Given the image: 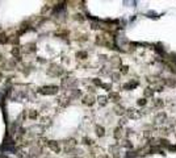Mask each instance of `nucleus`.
Instances as JSON below:
<instances>
[{
    "mask_svg": "<svg viewBox=\"0 0 176 158\" xmlns=\"http://www.w3.org/2000/svg\"><path fill=\"white\" fill-rule=\"evenodd\" d=\"M76 58H79V59H87L88 58V53L85 52V50H79V52L76 53Z\"/></svg>",
    "mask_w": 176,
    "mask_h": 158,
    "instance_id": "nucleus-27",
    "label": "nucleus"
},
{
    "mask_svg": "<svg viewBox=\"0 0 176 158\" xmlns=\"http://www.w3.org/2000/svg\"><path fill=\"white\" fill-rule=\"evenodd\" d=\"M97 103L100 107H105L108 103H109V99H108L107 95H99L97 96Z\"/></svg>",
    "mask_w": 176,
    "mask_h": 158,
    "instance_id": "nucleus-21",
    "label": "nucleus"
},
{
    "mask_svg": "<svg viewBox=\"0 0 176 158\" xmlns=\"http://www.w3.org/2000/svg\"><path fill=\"white\" fill-rule=\"evenodd\" d=\"M96 102H97V99H96L93 95H91V94H87V95H84L83 98H82V103H83L84 106H87V107H92Z\"/></svg>",
    "mask_w": 176,
    "mask_h": 158,
    "instance_id": "nucleus-10",
    "label": "nucleus"
},
{
    "mask_svg": "<svg viewBox=\"0 0 176 158\" xmlns=\"http://www.w3.org/2000/svg\"><path fill=\"white\" fill-rule=\"evenodd\" d=\"M126 109L128 108H125V107L121 106V104H116L114 108H113V113L117 115V116H120V117H124V116H126Z\"/></svg>",
    "mask_w": 176,
    "mask_h": 158,
    "instance_id": "nucleus-13",
    "label": "nucleus"
},
{
    "mask_svg": "<svg viewBox=\"0 0 176 158\" xmlns=\"http://www.w3.org/2000/svg\"><path fill=\"white\" fill-rule=\"evenodd\" d=\"M29 117L32 118V120L37 118V117H38V112H37V111H34V109H30V111H29Z\"/></svg>",
    "mask_w": 176,
    "mask_h": 158,
    "instance_id": "nucleus-35",
    "label": "nucleus"
},
{
    "mask_svg": "<svg viewBox=\"0 0 176 158\" xmlns=\"http://www.w3.org/2000/svg\"><path fill=\"white\" fill-rule=\"evenodd\" d=\"M113 138L117 140V141H121V140L125 138V128L117 125L116 128L113 129Z\"/></svg>",
    "mask_w": 176,
    "mask_h": 158,
    "instance_id": "nucleus-8",
    "label": "nucleus"
},
{
    "mask_svg": "<svg viewBox=\"0 0 176 158\" xmlns=\"http://www.w3.org/2000/svg\"><path fill=\"white\" fill-rule=\"evenodd\" d=\"M70 158H82V157H79V156H76V157H70Z\"/></svg>",
    "mask_w": 176,
    "mask_h": 158,
    "instance_id": "nucleus-37",
    "label": "nucleus"
},
{
    "mask_svg": "<svg viewBox=\"0 0 176 158\" xmlns=\"http://www.w3.org/2000/svg\"><path fill=\"white\" fill-rule=\"evenodd\" d=\"M76 84H78V79H75V78H63L62 83H60V86L63 88H71V90Z\"/></svg>",
    "mask_w": 176,
    "mask_h": 158,
    "instance_id": "nucleus-9",
    "label": "nucleus"
},
{
    "mask_svg": "<svg viewBox=\"0 0 176 158\" xmlns=\"http://www.w3.org/2000/svg\"><path fill=\"white\" fill-rule=\"evenodd\" d=\"M160 83L164 87L168 88H176V78L175 77H160Z\"/></svg>",
    "mask_w": 176,
    "mask_h": 158,
    "instance_id": "nucleus-4",
    "label": "nucleus"
},
{
    "mask_svg": "<svg viewBox=\"0 0 176 158\" xmlns=\"http://www.w3.org/2000/svg\"><path fill=\"white\" fill-rule=\"evenodd\" d=\"M168 113L166 112V111H158V112L154 113V121L153 123L158 125L159 124V127L160 125H166L168 123Z\"/></svg>",
    "mask_w": 176,
    "mask_h": 158,
    "instance_id": "nucleus-1",
    "label": "nucleus"
},
{
    "mask_svg": "<svg viewBox=\"0 0 176 158\" xmlns=\"http://www.w3.org/2000/svg\"><path fill=\"white\" fill-rule=\"evenodd\" d=\"M131 134H135V131H134V129H130V128H126V129H125V138H129Z\"/></svg>",
    "mask_w": 176,
    "mask_h": 158,
    "instance_id": "nucleus-31",
    "label": "nucleus"
},
{
    "mask_svg": "<svg viewBox=\"0 0 176 158\" xmlns=\"http://www.w3.org/2000/svg\"><path fill=\"white\" fill-rule=\"evenodd\" d=\"M118 144H120L121 148H125V149H128V150H131L133 148H134V144L130 141V138H124V140H121Z\"/></svg>",
    "mask_w": 176,
    "mask_h": 158,
    "instance_id": "nucleus-15",
    "label": "nucleus"
},
{
    "mask_svg": "<svg viewBox=\"0 0 176 158\" xmlns=\"http://www.w3.org/2000/svg\"><path fill=\"white\" fill-rule=\"evenodd\" d=\"M118 71H120L121 75H126V74H129V66L128 65H122V66L118 69Z\"/></svg>",
    "mask_w": 176,
    "mask_h": 158,
    "instance_id": "nucleus-29",
    "label": "nucleus"
},
{
    "mask_svg": "<svg viewBox=\"0 0 176 158\" xmlns=\"http://www.w3.org/2000/svg\"><path fill=\"white\" fill-rule=\"evenodd\" d=\"M82 142H83L84 145H87V146H93L95 145V140L91 138V137H83Z\"/></svg>",
    "mask_w": 176,
    "mask_h": 158,
    "instance_id": "nucleus-28",
    "label": "nucleus"
},
{
    "mask_svg": "<svg viewBox=\"0 0 176 158\" xmlns=\"http://www.w3.org/2000/svg\"><path fill=\"white\" fill-rule=\"evenodd\" d=\"M154 91H155V94H162V92H164V90H166V87H164L162 83H158L155 86H153Z\"/></svg>",
    "mask_w": 176,
    "mask_h": 158,
    "instance_id": "nucleus-25",
    "label": "nucleus"
},
{
    "mask_svg": "<svg viewBox=\"0 0 176 158\" xmlns=\"http://www.w3.org/2000/svg\"><path fill=\"white\" fill-rule=\"evenodd\" d=\"M0 79H2V73H0Z\"/></svg>",
    "mask_w": 176,
    "mask_h": 158,
    "instance_id": "nucleus-39",
    "label": "nucleus"
},
{
    "mask_svg": "<svg viewBox=\"0 0 176 158\" xmlns=\"http://www.w3.org/2000/svg\"><path fill=\"white\" fill-rule=\"evenodd\" d=\"M164 66L167 67V70L170 71L172 75H175V77H176V65L175 63L168 62V61H164Z\"/></svg>",
    "mask_w": 176,
    "mask_h": 158,
    "instance_id": "nucleus-19",
    "label": "nucleus"
},
{
    "mask_svg": "<svg viewBox=\"0 0 176 158\" xmlns=\"http://www.w3.org/2000/svg\"><path fill=\"white\" fill-rule=\"evenodd\" d=\"M48 146H49V148L53 150L54 153H59V152H60V146H59V144L57 142V141H53V140H49V141H48Z\"/></svg>",
    "mask_w": 176,
    "mask_h": 158,
    "instance_id": "nucleus-16",
    "label": "nucleus"
},
{
    "mask_svg": "<svg viewBox=\"0 0 176 158\" xmlns=\"http://www.w3.org/2000/svg\"><path fill=\"white\" fill-rule=\"evenodd\" d=\"M135 103H137V106H138V107H141V108L143 109V108H146V107H147V104H149V100L142 96V98H138Z\"/></svg>",
    "mask_w": 176,
    "mask_h": 158,
    "instance_id": "nucleus-22",
    "label": "nucleus"
},
{
    "mask_svg": "<svg viewBox=\"0 0 176 158\" xmlns=\"http://www.w3.org/2000/svg\"><path fill=\"white\" fill-rule=\"evenodd\" d=\"M59 91L58 86H45V87L38 88V94L42 95H55Z\"/></svg>",
    "mask_w": 176,
    "mask_h": 158,
    "instance_id": "nucleus-3",
    "label": "nucleus"
},
{
    "mask_svg": "<svg viewBox=\"0 0 176 158\" xmlns=\"http://www.w3.org/2000/svg\"><path fill=\"white\" fill-rule=\"evenodd\" d=\"M95 133H96V136H97L99 138L104 137V136L107 134V132H105V128H104L103 125H96V127H95Z\"/></svg>",
    "mask_w": 176,
    "mask_h": 158,
    "instance_id": "nucleus-18",
    "label": "nucleus"
},
{
    "mask_svg": "<svg viewBox=\"0 0 176 158\" xmlns=\"http://www.w3.org/2000/svg\"><path fill=\"white\" fill-rule=\"evenodd\" d=\"M122 75L120 74V71H112V74H110V79H112L113 82H120V79Z\"/></svg>",
    "mask_w": 176,
    "mask_h": 158,
    "instance_id": "nucleus-26",
    "label": "nucleus"
},
{
    "mask_svg": "<svg viewBox=\"0 0 176 158\" xmlns=\"http://www.w3.org/2000/svg\"><path fill=\"white\" fill-rule=\"evenodd\" d=\"M64 150H69V149H73V148H76V140L74 138H70V140H66L64 141Z\"/></svg>",
    "mask_w": 176,
    "mask_h": 158,
    "instance_id": "nucleus-20",
    "label": "nucleus"
},
{
    "mask_svg": "<svg viewBox=\"0 0 176 158\" xmlns=\"http://www.w3.org/2000/svg\"><path fill=\"white\" fill-rule=\"evenodd\" d=\"M139 86V81L137 78H134V79H130V81H128L126 83H124L122 84V90H125V91H131V90H134V88H137Z\"/></svg>",
    "mask_w": 176,
    "mask_h": 158,
    "instance_id": "nucleus-7",
    "label": "nucleus"
},
{
    "mask_svg": "<svg viewBox=\"0 0 176 158\" xmlns=\"http://www.w3.org/2000/svg\"><path fill=\"white\" fill-rule=\"evenodd\" d=\"M101 87H103V88H105L107 91H109V92L112 91V84H110V83H104V84L101 86Z\"/></svg>",
    "mask_w": 176,
    "mask_h": 158,
    "instance_id": "nucleus-36",
    "label": "nucleus"
},
{
    "mask_svg": "<svg viewBox=\"0 0 176 158\" xmlns=\"http://www.w3.org/2000/svg\"><path fill=\"white\" fill-rule=\"evenodd\" d=\"M69 98H70L71 100H75V99H79V98H83V92H82V90H79V88H73V90H70Z\"/></svg>",
    "mask_w": 176,
    "mask_h": 158,
    "instance_id": "nucleus-14",
    "label": "nucleus"
},
{
    "mask_svg": "<svg viewBox=\"0 0 176 158\" xmlns=\"http://www.w3.org/2000/svg\"><path fill=\"white\" fill-rule=\"evenodd\" d=\"M143 116L142 109H135V108H128L126 109V117L133 118V120H138Z\"/></svg>",
    "mask_w": 176,
    "mask_h": 158,
    "instance_id": "nucleus-5",
    "label": "nucleus"
},
{
    "mask_svg": "<svg viewBox=\"0 0 176 158\" xmlns=\"http://www.w3.org/2000/svg\"><path fill=\"white\" fill-rule=\"evenodd\" d=\"M74 19H75V20H78L79 23H83V21L85 20V17H84L83 15H82V13H75V15H74Z\"/></svg>",
    "mask_w": 176,
    "mask_h": 158,
    "instance_id": "nucleus-33",
    "label": "nucleus"
},
{
    "mask_svg": "<svg viewBox=\"0 0 176 158\" xmlns=\"http://www.w3.org/2000/svg\"><path fill=\"white\" fill-rule=\"evenodd\" d=\"M2 61H3V57H2V54H0V62H2Z\"/></svg>",
    "mask_w": 176,
    "mask_h": 158,
    "instance_id": "nucleus-38",
    "label": "nucleus"
},
{
    "mask_svg": "<svg viewBox=\"0 0 176 158\" xmlns=\"http://www.w3.org/2000/svg\"><path fill=\"white\" fill-rule=\"evenodd\" d=\"M164 107H166V100L162 98H156L151 102V109H156V112L158 111H162Z\"/></svg>",
    "mask_w": 176,
    "mask_h": 158,
    "instance_id": "nucleus-6",
    "label": "nucleus"
},
{
    "mask_svg": "<svg viewBox=\"0 0 176 158\" xmlns=\"http://www.w3.org/2000/svg\"><path fill=\"white\" fill-rule=\"evenodd\" d=\"M36 50V44H33V42H30V44H26L24 46V52L25 53H33Z\"/></svg>",
    "mask_w": 176,
    "mask_h": 158,
    "instance_id": "nucleus-24",
    "label": "nucleus"
},
{
    "mask_svg": "<svg viewBox=\"0 0 176 158\" xmlns=\"http://www.w3.org/2000/svg\"><path fill=\"white\" fill-rule=\"evenodd\" d=\"M48 158H51V157H48Z\"/></svg>",
    "mask_w": 176,
    "mask_h": 158,
    "instance_id": "nucleus-40",
    "label": "nucleus"
},
{
    "mask_svg": "<svg viewBox=\"0 0 176 158\" xmlns=\"http://www.w3.org/2000/svg\"><path fill=\"white\" fill-rule=\"evenodd\" d=\"M70 98L67 95H63V96H60L59 100H58V103H59V106H62V107H66V106H69V103H70Z\"/></svg>",
    "mask_w": 176,
    "mask_h": 158,
    "instance_id": "nucleus-23",
    "label": "nucleus"
},
{
    "mask_svg": "<svg viewBox=\"0 0 176 158\" xmlns=\"http://www.w3.org/2000/svg\"><path fill=\"white\" fill-rule=\"evenodd\" d=\"M128 121H129V118L126 116L120 117V120H118V125H120V127H125V125L128 124Z\"/></svg>",
    "mask_w": 176,
    "mask_h": 158,
    "instance_id": "nucleus-30",
    "label": "nucleus"
},
{
    "mask_svg": "<svg viewBox=\"0 0 176 158\" xmlns=\"http://www.w3.org/2000/svg\"><path fill=\"white\" fill-rule=\"evenodd\" d=\"M108 99H109V102H112L114 104H120V102L122 100L121 98V94L117 91H110L109 94H108Z\"/></svg>",
    "mask_w": 176,
    "mask_h": 158,
    "instance_id": "nucleus-11",
    "label": "nucleus"
},
{
    "mask_svg": "<svg viewBox=\"0 0 176 158\" xmlns=\"http://www.w3.org/2000/svg\"><path fill=\"white\" fill-rule=\"evenodd\" d=\"M41 152H42V149H41V146H38V145H36V146H32V148L29 149V154L32 157H39L41 156Z\"/></svg>",
    "mask_w": 176,
    "mask_h": 158,
    "instance_id": "nucleus-17",
    "label": "nucleus"
},
{
    "mask_svg": "<svg viewBox=\"0 0 176 158\" xmlns=\"http://www.w3.org/2000/svg\"><path fill=\"white\" fill-rule=\"evenodd\" d=\"M46 73H48L50 77H60V75L64 73V70L62 69V66H59V65L51 63L49 66V69L46 70Z\"/></svg>",
    "mask_w": 176,
    "mask_h": 158,
    "instance_id": "nucleus-2",
    "label": "nucleus"
},
{
    "mask_svg": "<svg viewBox=\"0 0 176 158\" xmlns=\"http://www.w3.org/2000/svg\"><path fill=\"white\" fill-rule=\"evenodd\" d=\"M142 96L143 98H146L147 100L149 99H154V96H155V91H154V88L151 86H147L142 90Z\"/></svg>",
    "mask_w": 176,
    "mask_h": 158,
    "instance_id": "nucleus-12",
    "label": "nucleus"
},
{
    "mask_svg": "<svg viewBox=\"0 0 176 158\" xmlns=\"http://www.w3.org/2000/svg\"><path fill=\"white\" fill-rule=\"evenodd\" d=\"M92 83L95 84V86H97V87H101V86L104 84V82H103L100 78H93V79H92Z\"/></svg>",
    "mask_w": 176,
    "mask_h": 158,
    "instance_id": "nucleus-32",
    "label": "nucleus"
},
{
    "mask_svg": "<svg viewBox=\"0 0 176 158\" xmlns=\"http://www.w3.org/2000/svg\"><path fill=\"white\" fill-rule=\"evenodd\" d=\"M9 41V37L7 34H0V44H7Z\"/></svg>",
    "mask_w": 176,
    "mask_h": 158,
    "instance_id": "nucleus-34",
    "label": "nucleus"
}]
</instances>
